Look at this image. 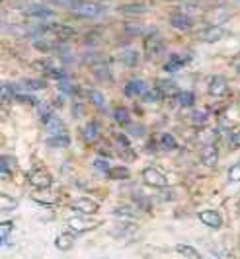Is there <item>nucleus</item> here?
I'll return each mask as SVG.
<instances>
[{"label":"nucleus","instance_id":"41","mask_svg":"<svg viewBox=\"0 0 240 259\" xmlns=\"http://www.w3.org/2000/svg\"><path fill=\"white\" fill-rule=\"evenodd\" d=\"M125 131H127L129 137H137V139H145V137H147V127H145L143 123H135L133 121Z\"/></svg>","mask_w":240,"mask_h":259},{"label":"nucleus","instance_id":"37","mask_svg":"<svg viewBox=\"0 0 240 259\" xmlns=\"http://www.w3.org/2000/svg\"><path fill=\"white\" fill-rule=\"evenodd\" d=\"M176 253H180L184 259H201L199 251L195 247L187 246V244H178L176 246Z\"/></svg>","mask_w":240,"mask_h":259},{"label":"nucleus","instance_id":"39","mask_svg":"<svg viewBox=\"0 0 240 259\" xmlns=\"http://www.w3.org/2000/svg\"><path fill=\"white\" fill-rule=\"evenodd\" d=\"M92 166H94V169L98 171V174H102V176H107L109 178V171H111V164H109V160L107 158H94V162H92Z\"/></svg>","mask_w":240,"mask_h":259},{"label":"nucleus","instance_id":"54","mask_svg":"<svg viewBox=\"0 0 240 259\" xmlns=\"http://www.w3.org/2000/svg\"><path fill=\"white\" fill-rule=\"evenodd\" d=\"M236 74H238V76H240V63H238V65H236Z\"/></svg>","mask_w":240,"mask_h":259},{"label":"nucleus","instance_id":"11","mask_svg":"<svg viewBox=\"0 0 240 259\" xmlns=\"http://www.w3.org/2000/svg\"><path fill=\"white\" fill-rule=\"evenodd\" d=\"M100 226V222L96 221H90L88 217H84V214H80V217H70L67 219V230L74 234H84V232H90L94 228H98Z\"/></svg>","mask_w":240,"mask_h":259},{"label":"nucleus","instance_id":"44","mask_svg":"<svg viewBox=\"0 0 240 259\" xmlns=\"http://www.w3.org/2000/svg\"><path fill=\"white\" fill-rule=\"evenodd\" d=\"M53 45L55 43H51V41H43V39H35V41H33V49H35V51L45 53V55H53Z\"/></svg>","mask_w":240,"mask_h":259},{"label":"nucleus","instance_id":"21","mask_svg":"<svg viewBox=\"0 0 240 259\" xmlns=\"http://www.w3.org/2000/svg\"><path fill=\"white\" fill-rule=\"evenodd\" d=\"M57 92L63 94L65 98H82L84 96V88H80L78 84H74V80H61L57 82Z\"/></svg>","mask_w":240,"mask_h":259},{"label":"nucleus","instance_id":"6","mask_svg":"<svg viewBox=\"0 0 240 259\" xmlns=\"http://www.w3.org/2000/svg\"><path fill=\"white\" fill-rule=\"evenodd\" d=\"M168 24H170L172 29L180 31V33H189V31L195 27V20H193V16L187 14L186 10H180V12L170 14Z\"/></svg>","mask_w":240,"mask_h":259},{"label":"nucleus","instance_id":"32","mask_svg":"<svg viewBox=\"0 0 240 259\" xmlns=\"http://www.w3.org/2000/svg\"><path fill=\"white\" fill-rule=\"evenodd\" d=\"M148 10V4L145 2H127V4H121L119 14L123 16H141Z\"/></svg>","mask_w":240,"mask_h":259},{"label":"nucleus","instance_id":"8","mask_svg":"<svg viewBox=\"0 0 240 259\" xmlns=\"http://www.w3.org/2000/svg\"><path fill=\"white\" fill-rule=\"evenodd\" d=\"M27 183H29L33 189H37V191H47V189H51V185H53V178H51V174H49L47 169L35 168L27 174Z\"/></svg>","mask_w":240,"mask_h":259},{"label":"nucleus","instance_id":"16","mask_svg":"<svg viewBox=\"0 0 240 259\" xmlns=\"http://www.w3.org/2000/svg\"><path fill=\"white\" fill-rule=\"evenodd\" d=\"M27 18H33V20H41V22H47V20H51L55 16L53 8H49L47 4H29L26 6V10H24Z\"/></svg>","mask_w":240,"mask_h":259},{"label":"nucleus","instance_id":"20","mask_svg":"<svg viewBox=\"0 0 240 259\" xmlns=\"http://www.w3.org/2000/svg\"><path fill=\"white\" fill-rule=\"evenodd\" d=\"M84 98H86V102L92 105L94 109H98V111H106L107 109L104 92L96 90V88H84Z\"/></svg>","mask_w":240,"mask_h":259},{"label":"nucleus","instance_id":"19","mask_svg":"<svg viewBox=\"0 0 240 259\" xmlns=\"http://www.w3.org/2000/svg\"><path fill=\"white\" fill-rule=\"evenodd\" d=\"M20 82V88L22 92H29V94H37V92L47 90V80L43 76H31V78H22L18 80Z\"/></svg>","mask_w":240,"mask_h":259},{"label":"nucleus","instance_id":"48","mask_svg":"<svg viewBox=\"0 0 240 259\" xmlns=\"http://www.w3.org/2000/svg\"><path fill=\"white\" fill-rule=\"evenodd\" d=\"M147 150L150 152V154H160L158 139H148V141H147Z\"/></svg>","mask_w":240,"mask_h":259},{"label":"nucleus","instance_id":"40","mask_svg":"<svg viewBox=\"0 0 240 259\" xmlns=\"http://www.w3.org/2000/svg\"><path fill=\"white\" fill-rule=\"evenodd\" d=\"M145 31L147 29L141 24H125V27H123V33L127 37H145Z\"/></svg>","mask_w":240,"mask_h":259},{"label":"nucleus","instance_id":"1","mask_svg":"<svg viewBox=\"0 0 240 259\" xmlns=\"http://www.w3.org/2000/svg\"><path fill=\"white\" fill-rule=\"evenodd\" d=\"M59 8H65L68 12H72L78 18L84 20H96L100 16L107 14V4L104 2H96V0H51Z\"/></svg>","mask_w":240,"mask_h":259},{"label":"nucleus","instance_id":"35","mask_svg":"<svg viewBox=\"0 0 240 259\" xmlns=\"http://www.w3.org/2000/svg\"><path fill=\"white\" fill-rule=\"evenodd\" d=\"M14 104H20V105H27V107H37L41 104L39 98L35 94H29V92H20L14 96Z\"/></svg>","mask_w":240,"mask_h":259},{"label":"nucleus","instance_id":"18","mask_svg":"<svg viewBox=\"0 0 240 259\" xmlns=\"http://www.w3.org/2000/svg\"><path fill=\"white\" fill-rule=\"evenodd\" d=\"M197 219H199L201 224H205V226L211 228V230H221V228H223V217H221V212L215 210V208L201 210L199 214H197Z\"/></svg>","mask_w":240,"mask_h":259},{"label":"nucleus","instance_id":"45","mask_svg":"<svg viewBox=\"0 0 240 259\" xmlns=\"http://www.w3.org/2000/svg\"><path fill=\"white\" fill-rule=\"evenodd\" d=\"M16 207H18V201H16L14 197L2 195V201H0V208H2V212H12Z\"/></svg>","mask_w":240,"mask_h":259},{"label":"nucleus","instance_id":"12","mask_svg":"<svg viewBox=\"0 0 240 259\" xmlns=\"http://www.w3.org/2000/svg\"><path fill=\"white\" fill-rule=\"evenodd\" d=\"M68 207L72 208L74 212H78V214H84V217H92L98 212V203L90 199V197H76V199H72L70 201V205Z\"/></svg>","mask_w":240,"mask_h":259},{"label":"nucleus","instance_id":"52","mask_svg":"<svg viewBox=\"0 0 240 259\" xmlns=\"http://www.w3.org/2000/svg\"><path fill=\"white\" fill-rule=\"evenodd\" d=\"M158 199H162L164 203H168V201H172L174 199V193L170 191V189H162V191L158 193Z\"/></svg>","mask_w":240,"mask_h":259},{"label":"nucleus","instance_id":"22","mask_svg":"<svg viewBox=\"0 0 240 259\" xmlns=\"http://www.w3.org/2000/svg\"><path fill=\"white\" fill-rule=\"evenodd\" d=\"M209 117H211V111L209 109H203V107H193L191 113H189V123L197 129H205L209 125Z\"/></svg>","mask_w":240,"mask_h":259},{"label":"nucleus","instance_id":"14","mask_svg":"<svg viewBox=\"0 0 240 259\" xmlns=\"http://www.w3.org/2000/svg\"><path fill=\"white\" fill-rule=\"evenodd\" d=\"M199 162L207 169L217 168V164H219V148H217V144L209 143L201 148L199 150Z\"/></svg>","mask_w":240,"mask_h":259},{"label":"nucleus","instance_id":"28","mask_svg":"<svg viewBox=\"0 0 240 259\" xmlns=\"http://www.w3.org/2000/svg\"><path fill=\"white\" fill-rule=\"evenodd\" d=\"M135 232H137V224H135V222L121 221V224H117V226L111 230V236H113V238L125 240V238H133Z\"/></svg>","mask_w":240,"mask_h":259},{"label":"nucleus","instance_id":"38","mask_svg":"<svg viewBox=\"0 0 240 259\" xmlns=\"http://www.w3.org/2000/svg\"><path fill=\"white\" fill-rule=\"evenodd\" d=\"M45 133H47V137H53V135H63V133H68L67 127H65V123L61 121V119H53L47 127H43Z\"/></svg>","mask_w":240,"mask_h":259},{"label":"nucleus","instance_id":"26","mask_svg":"<svg viewBox=\"0 0 240 259\" xmlns=\"http://www.w3.org/2000/svg\"><path fill=\"white\" fill-rule=\"evenodd\" d=\"M51 33H53L59 41H68V39H74L78 35L76 27L67 26V24H51Z\"/></svg>","mask_w":240,"mask_h":259},{"label":"nucleus","instance_id":"36","mask_svg":"<svg viewBox=\"0 0 240 259\" xmlns=\"http://www.w3.org/2000/svg\"><path fill=\"white\" fill-rule=\"evenodd\" d=\"M14 169H16V160L10 154H2V158H0V174H2V178L4 180L10 178L14 174Z\"/></svg>","mask_w":240,"mask_h":259},{"label":"nucleus","instance_id":"46","mask_svg":"<svg viewBox=\"0 0 240 259\" xmlns=\"http://www.w3.org/2000/svg\"><path fill=\"white\" fill-rule=\"evenodd\" d=\"M14 230V222L10 221H4L2 222V246L6 247L8 242H10V232Z\"/></svg>","mask_w":240,"mask_h":259},{"label":"nucleus","instance_id":"23","mask_svg":"<svg viewBox=\"0 0 240 259\" xmlns=\"http://www.w3.org/2000/svg\"><path fill=\"white\" fill-rule=\"evenodd\" d=\"M113 217H117V219H121V221H137L139 217H141V210L135 207L133 203L131 205H117V207L113 208Z\"/></svg>","mask_w":240,"mask_h":259},{"label":"nucleus","instance_id":"4","mask_svg":"<svg viewBox=\"0 0 240 259\" xmlns=\"http://www.w3.org/2000/svg\"><path fill=\"white\" fill-rule=\"evenodd\" d=\"M141 178H143V183H145L147 187H152V189H156V191L168 189V178L164 176V171L160 168L148 166V168L143 169Z\"/></svg>","mask_w":240,"mask_h":259},{"label":"nucleus","instance_id":"3","mask_svg":"<svg viewBox=\"0 0 240 259\" xmlns=\"http://www.w3.org/2000/svg\"><path fill=\"white\" fill-rule=\"evenodd\" d=\"M111 144H113V148H115V154L121 156L125 162L137 160L135 148H133V144H131V137H129L127 133H123V131L113 133V135H111Z\"/></svg>","mask_w":240,"mask_h":259},{"label":"nucleus","instance_id":"9","mask_svg":"<svg viewBox=\"0 0 240 259\" xmlns=\"http://www.w3.org/2000/svg\"><path fill=\"white\" fill-rule=\"evenodd\" d=\"M102 137V125L98 119H88L82 127H80V139L86 144H96L100 143Z\"/></svg>","mask_w":240,"mask_h":259},{"label":"nucleus","instance_id":"30","mask_svg":"<svg viewBox=\"0 0 240 259\" xmlns=\"http://www.w3.org/2000/svg\"><path fill=\"white\" fill-rule=\"evenodd\" d=\"M156 139H158L160 152H176L178 150V141L172 133H160Z\"/></svg>","mask_w":240,"mask_h":259},{"label":"nucleus","instance_id":"24","mask_svg":"<svg viewBox=\"0 0 240 259\" xmlns=\"http://www.w3.org/2000/svg\"><path fill=\"white\" fill-rule=\"evenodd\" d=\"M111 117H113V121L119 125L121 129H127V127L133 123V115H131L129 107H125V105H117V107H113Z\"/></svg>","mask_w":240,"mask_h":259},{"label":"nucleus","instance_id":"5","mask_svg":"<svg viewBox=\"0 0 240 259\" xmlns=\"http://www.w3.org/2000/svg\"><path fill=\"white\" fill-rule=\"evenodd\" d=\"M189 63H191V53H168V57L162 63V70L166 74H176Z\"/></svg>","mask_w":240,"mask_h":259},{"label":"nucleus","instance_id":"31","mask_svg":"<svg viewBox=\"0 0 240 259\" xmlns=\"http://www.w3.org/2000/svg\"><path fill=\"white\" fill-rule=\"evenodd\" d=\"M223 37H225V29L219 26L205 27L199 35V39L201 41H205V43H217V41H221Z\"/></svg>","mask_w":240,"mask_h":259},{"label":"nucleus","instance_id":"25","mask_svg":"<svg viewBox=\"0 0 240 259\" xmlns=\"http://www.w3.org/2000/svg\"><path fill=\"white\" fill-rule=\"evenodd\" d=\"M76 236H78V234L70 232V230H65V232H61L59 236H57V238H55V247H57L59 251H70V249L74 247Z\"/></svg>","mask_w":240,"mask_h":259},{"label":"nucleus","instance_id":"27","mask_svg":"<svg viewBox=\"0 0 240 259\" xmlns=\"http://www.w3.org/2000/svg\"><path fill=\"white\" fill-rule=\"evenodd\" d=\"M57 109H55L53 105L49 104H39L35 107V115H37V121H39L43 127H47L53 119H57V113H55Z\"/></svg>","mask_w":240,"mask_h":259},{"label":"nucleus","instance_id":"15","mask_svg":"<svg viewBox=\"0 0 240 259\" xmlns=\"http://www.w3.org/2000/svg\"><path fill=\"white\" fill-rule=\"evenodd\" d=\"M117 61L125 68H137V66L141 65V61H143V55H141V51H137L135 47H125L117 55Z\"/></svg>","mask_w":240,"mask_h":259},{"label":"nucleus","instance_id":"33","mask_svg":"<svg viewBox=\"0 0 240 259\" xmlns=\"http://www.w3.org/2000/svg\"><path fill=\"white\" fill-rule=\"evenodd\" d=\"M131 197H133V205L139 208L141 212H150V210H152V199H150L148 195L141 193V191H133Z\"/></svg>","mask_w":240,"mask_h":259},{"label":"nucleus","instance_id":"50","mask_svg":"<svg viewBox=\"0 0 240 259\" xmlns=\"http://www.w3.org/2000/svg\"><path fill=\"white\" fill-rule=\"evenodd\" d=\"M228 144H232L234 148H240V131H236V133H232L230 137L227 139Z\"/></svg>","mask_w":240,"mask_h":259},{"label":"nucleus","instance_id":"2","mask_svg":"<svg viewBox=\"0 0 240 259\" xmlns=\"http://www.w3.org/2000/svg\"><path fill=\"white\" fill-rule=\"evenodd\" d=\"M145 45H143V51L148 61H158L166 55V41L160 35L158 27H148L145 31Z\"/></svg>","mask_w":240,"mask_h":259},{"label":"nucleus","instance_id":"51","mask_svg":"<svg viewBox=\"0 0 240 259\" xmlns=\"http://www.w3.org/2000/svg\"><path fill=\"white\" fill-rule=\"evenodd\" d=\"M51 105H53L55 109H63V105H65V96H63V94H57Z\"/></svg>","mask_w":240,"mask_h":259},{"label":"nucleus","instance_id":"10","mask_svg":"<svg viewBox=\"0 0 240 259\" xmlns=\"http://www.w3.org/2000/svg\"><path fill=\"white\" fill-rule=\"evenodd\" d=\"M207 92H209V96H213L215 100L227 98L228 96L227 78L221 76V74H213V76H209L207 78Z\"/></svg>","mask_w":240,"mask_h":259},{"label":"nucleus","instance_id":"29","mask_svg":"<svg viewBox=\"0 0 240 259\" xmlns=\"http://www.w3.org/2000/svg\"><path fill=\"white\" fill-rule=\"evenodd\" d=\"M195 92L193 90H180V94L176 96V105L182 109H193L195 107Z\"/></svg>","mask_w":240,"mask_h":259},{"label":"nucleus","instance_id":"13","mask_svg":"<svg viewBox=\"0 0 240 259\" xmlns=\"http://www.w3.org/2000/svg\"><path fill=\"white\" fill-rule=\"evenodd\" d=\"M156 90L160 92V96H162V100L164 102H170V100H174L178 94H180V86H178V82L174 80V78H160V80H156Z\"/></svg>","mask_w":240,"mask_h":259},{"label":"nucleus","instance_id":"17","mask_svg":"<svg viewBox=\"0 0 240 259\" xmlns=\"http://www.w3.org/2000/svg\"><path fill=\"white\" fill-rule=\"evenodd\" d=\"M90 72L94 74V78L98 80V82H113V72H111V63L106 61V59H102V61H98L96 65L90 66Z\"/></svg>","mask_w":240,"mask_h":259},{"label":"nucleus","instance_id":"34","mask_svg":"<svg viewBox=\"0 0 240 259\" xmlns=\"http://www.w3.org/2000/svg\"><path fill=\"white\" fill-rule=\"evenodd\" d=\"M70 135L68 133H63V135H53V137H47L45 139V144L49 148H68L70 146Z\"/></svg>","mask_w":240,"mask_h":259},{"label":"nucleus","instance_id":"42","mask_svg":"<svg viewBox=\"0 0 240 259\" xmlns=\"http://www.w3.org/2000/svg\"><path fill=\"white\" fill-rule=\"evenodd\" d=\"M129 169L127 166H115V168H111L109 171V180H113V182H121V180H129Z\"/></svg>","mask_w":240,"mask_h":259},{"label":"nucleus","instance_id":"47","mask_svg":"<svg viewBox=\"0 0 240 259\" xmlns=\"http://www.w3.org/2000/svg\"><path fill=\"white\" fill-rule=\"evenodd\" d=\"M228 182L240 183V164H234L232 168L228 169Z\"/></svg>","mask_w":240,"mask_h":259},{"label":"nucleus","instance_id":"43","mask_svg":"<svg viewBox=\"0 0 240 259\" xmlns=\"http://www.w3.org/2000/svg\"><path fill=\"white\" fill-rule=\"evenodd\" d=\"M141 102H143V104H158V102H164V100H162V96H160V92L156 90V86H152V88H150V90L147 92V94H145V96H143V98H141Z\"/></svg>","mask_w":240,"mask_h":259},{"label":"nucleus","instance_id":"53","mask_svg":"<svg viewBox=\"0 0 240 259\" xmlns=\"http://www.w3.org/2000/svg\"><path fill=\"white\" fill-rule=\"evenodd\" d=\"M225 259H238V257H236L234 253H228V255H227V257H225Z\"/></svg>","mask_w":240,"mask_h":259},{"label":"nucleus","instance_id":"49","mask_svg":"<svg viewBox=\"0 0 240 259\" xmlns=\"http://www.w3.org/2000/svg\"><path fill=\"white\" fill-rule=\"evenodd\" d=\"M84 113H86V107H84V104H82V102H74V104H72V115L82 117Z\"/></svg>","mask_w":240,"mask_h":259},{"label":"nucleus","instance_id":"7","mask_svg":"<svg viewBox=\"0 0 240 259\" xmlns=\"http://www.w3.org/2000/svg\"><path fill=\"white\" fill-rule=\"evenodd\" d=\"M148 90H150V86L143 78H129L123 84V96L129 98V100H141Z\"/></svg>","mask_w":240,"mask_h":259}]
</instances>
